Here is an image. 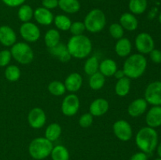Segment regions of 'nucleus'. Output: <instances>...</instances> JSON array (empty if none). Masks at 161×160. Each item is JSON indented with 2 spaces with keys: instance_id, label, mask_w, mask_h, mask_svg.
<instances>
[{
  "instance_id": "nucleus-1",
  "label": "nucleus",
  "mask_w": 161,
  "mask_h": 160,
  "mask_svg": "<svg viewBox=\"0 0 161 160\" xmlns=\"http://www.w3.org/2000/svg\"><path fill=\"white\" fill-rule=\"evenodd\" d=\"M159 143L158 133L154 128L145 126L140 129L135 136V144L141 152L151 154L156 150Z\"/></svg>"
},
{
  "instance_id": "nucleus-2",
  "label": "nucleus",
  "mask_w": 161,
  "mask_h": 160,
  "mask_svg": "<svg viewBox=\"0 0 161 160\" xmlns=\"http://www.w3.org/2000/svg\"><path fill=\"white\" fill-rule=\"evenodd\" d=\"M67 48L72 57L84 59L92 52V42L84 35H72L67 43Z\"/></svg>"
},
{
  "instance_id": "nucleus-3",
  "label": "nucleus",
  "mask_w": 161,
  "mask_h": 160,
  "mask_svg": "<svg viewBox=\"0 0 161 160\" xmlns=\"http://www.w3.org/2000/svg\"><path fill=\"white\" fill-rule=\"evenodd\" d=\"M147 68V60L146 56L141 53H135L129 55L124 61V70L126 77L130 79H136L140 78Z\"/></svg>"
},
{
  "instance_id": "nucleus-4",
  "label": "nucleus",
  "mask_w": 161,
  "mask_h": 160,
  "mask_svg": "<svg viewBox=\"0 0 161 160\" xmlns=\"http://www.w3.org/2000/svg\"><path fill=\"white\" fill-rule=\"evenodd\" d=\"M53 142L46 137H36L28 146V153L36 160H42L50 155L53 149Z\"/></svg>"
},
{
  "instance_id": "nucleus-5",
  "label": "nucleus",
  "mask_w": 161,
  "mask_h": 160,
  "mask_svg": "<svg viewBox=\"0 0 161 160\" xmlns=\"http://www.w3.org/2000/svg\"><path fill=\"white\" fill-rule=\"evenodd\" d=\"M83 23L86 31L91 33H98L105 28L106 17L102 9H93L86 14Z\"/></svg>"
},
{
  "instance_id": "nucleus-6",
  "label": "nucleus",
  "mask_w": 161,
  "mask_h": 160,
  "mask_svg": "<svg viewBox=\"0 0 161 160\" xmlns=\"http://www.w3.org/2000/svg\"><path fill=\"white\" fill-rule=\"evenodd\" d=\"M10 53L17 63L24 65L31 63L34 59V52L27 42H16L11 46Z\"/></svg>"
},
{
  "instance_id": "nucleus-7",
  "label": "nucleus",
  "mask_w": 161,
  "mask_h": 160,
  "mask_svg": "<svg viewBox=\"0 0 161 160\" xmlns=\"http://www.w3.org/2000/svg\"><path fill=\"white\" fill-rule=\"evenodd\" d=\"M145 100L153 106H161V81L149 83L145 90Z\"/></svg>"
},
{
  "instance_id": "nucleus-8",
  "label": "nucleus",
  "mask_w": 161,
  "mask_h": 160,
  "mask_svg": "<svg viewBox=\"0 0 161 160\" xmlns=\"http://www.w3.org/2000/svg\"><path fill=\"white\" fill-rule=\"evenodd\" d=\"M135 47L141 54H149L155 49L154 39L150 34L147 32H141L136 36L135 40Z\"/></svg>"
},
{
  "instance_id": "nucleus-9",
  "label": "nucleus",
  "mask_w": 161,
  "mask_h": 160,
  "mask_svg": "<svg viewBox=\"0 0 161 160\" xmlns=\"http://www.w3.org/2000/svg\"><path fill=\"white\" fill-rule=\"evenodd\" d=\"M113 133L116 138L121 141H128L133 136V130L127 121L124 119H119L116 121L113 125Z\"/></svg>"
},
{
  "instance_id": "nucleus-10",
  "label": "nucleus",
  "mask_w": 161,
  "mask_h": 160,
  "mask_svg": "<svg viewBox=\"0 0 161 160\" xmlns=\"http://www.w3.org/2000/svg\"><path fill=\"white\" fill-rule=\"evenodd\" d=\"M80 108V100L75 93L68 94L61 103V111L63 115L71 117L77 114Z\"/></svg>"
},
{
  "instance_id": "nucleus-11",
  "label": "nucleus",
  "mask_w": 161,
  "mask_h": 160,
  "mask_svg": "<svg viewBox=\"0 0 161 160\" xmlns=\"http://www.w3.org/2000/svg\"><path fill=\"white\" fill-rule=\"evenodd\" d=\"M19 31L22 39L28 42H37L41 36V31L39 27L30 21L22 24Z\"/></svg>"
},
{
  "instance_id": "nucleus-12",
  "label": "nucleus",
  "mask_w": 161,
  "mask_h": 160,
  "mask_svg": "<svg viewBox=\"0 0 161 160\" xmlns=\"http://www.w3.org/2000/svg\"><path fill=\"white\" fill-rule=\"evenodd\" d=\"M47 122V115L40 108H34L28 112V122L33 129H41Z\"/></svg>"
},
{
  "instance_id": "nucleus-13",
  "label": "nucleus",
  "mask_w": 161,
  "mask_h": 160,
  "mask_svg": "<svg viewBox=\"0 0 161 160\" xmlns=\"http://www.w3.org/2000/svg\"><path fill=\"white\" fill-rule=\"evenodd\" d=\"M17 42V34L11 27L3 25L0 27V43L6 47L14 45Z\"/></svg>"
},
{
  "instance_id": "nucleus-14",
  "label": "nucleus",
  "mask_w": 161,
  "mask_h": 160,
  "mask_svg": "<svg viewBox=\"0 0 161 160\" xmlns=\"http://www.w3.org/2000/svg\"><path fill=\"white\" fill-rule=\"evenodd\" d=\"M148 104H149L145 100V98L135 99L129 104L127 108V113L133 118L139 117L146 112L148 108Z\"/></svg>"
},
{
  "instance_id": "nucleus-15",
  "label": "nucleus",
  "mask_w": 161,
  "mask_h": 160,
  "mask_svg": "<svg viewBox=\"0 0 161 160\" xmlns=\"http://www.w3.org/2000/svg\"><path fill=\"white\" fill-rule=\"evenodd\" d=\"M33 17L38 24L44 26H48L53 23L54 16L51 11L44 7H38L34 10Z\"/></svg>"
},
{
  "instance_id": "nucleus-16",
  "label": "nucleus",
  "mask_w": 161,
  "mask_h": 160,
  "mask_svg": "<svg viewBox=\"0 0 161 160\" xmlns=\"http://www.w3.org/2000/svg\"><path fill=\"white\" fill-rule=\"evenodd\" d=\"M109 109V104L108 100L104 98H97L91 102L89 108V111L93 116L99 117L107 113Z\"/></svg>"
},
{
  "instance_id": "nucleus-17",
  "label": "nucleus",
  "mask_w": 161,
  "mask_h": 160,
  "mask_svg": "<svg viewBox=\"0 0 161 160\" xmlns=\"http://www.w3.org/2000/svg\"><path fill=\"white\" fill-rule=\"evenodd\" d=\"M66 90L71 93L77 92L83 85V77L78 72H72L68 75L64 83Z\"/></svg>"
},
{
  "instance_id": "nucleus-18",
  "label": "nucleus",
  "mask_w": 161,
  "mask_h": 160,
  "mask_svg": "<svg viewBox=\"0 0 161 160\" xmlns=\"http://www.w3.org/2000/svg\"><path fill=\"white\" fill-rule=\"evenodd\" d=\"M146 122L147 126L157 128L161 126V106H153L146 113Z\"/></svg>"
},
{
  "instance_id": "nucleus-19",
  "label": "nucleus",
  "mask_w": 161,
  "mask_h": 160,
  "mask_svg": "<svg viewBox=\"0 0 161 160\" xmlns=\"http://www.w3.org/2000/svg\"><path fill=\"white\" fill-rule=\"evenodd\" d=\"M49 51H50V54L52 56H54L55 58H57L61 62H69L71 58H72L69 50H68L67 45L65 44L62 43V42H59L54 47L49 49Z\"/></svg>"
},
{
  "instance_id": "nucleus-20",
  "label": "nucleus",
  "mask_w": 161,
  "mask_h": 160,
  "mask_svg": "<svg viewBox=\"0 0 161 160\" xmlns=\"http://www.w3.org/2000/svg\"><path fill=\"white\" fill-rule=\"evenodd\" d=\"M119 24L124 30L134 31L138 28V20L135 14L131 13H124L119 17Z\"/></svg>"
},
{
  "instance_id": "nucleus-21",
  "label": "nucleus",
  "mask_w": 161,
  "mask_h": 160,
  "mask_svg": "<svg viewBox=\"0 0 161 160\" xmlns=\"http://www.w3.org/2000/svg\"><path fill=\"white\" fill-rule=\"evenodd\" d=\"M132 50V44L130 39L123 37L118 39L115 45V52L120 57H127Z\"/></svg>"
},
{
  "instance_id": "nucleus-22",
  "label": "nucleus",
  "mask_w": 161,
  "mask_h": 160,
  "mask_svg": "<svg viewBox=\"0 0 161 160\" xmlns=\"http://www.w3.org/2000/svg\"><path fill=\"white\" fill-rule=\"evenodd\" d=\"M117 69L116 61L113 59L107 58L99 64L98 72H100L105 77H111L114 75Z\"/></svg>"
},
{
  "instance_id": "nucleus-23",
  "label": "nucleus",
  "mask_w": 161,
  "mask_h": 160,
  "mask_svg": "<svg viewBox=\"0 0 161 160\" xmlns=\"http://www.w3.org/2000/svg\"><path fill=\"white\" fill-rule=\"evenodd\" d=\"M58 6L66 13H75L80 9L79 0H58Z\"/></svg>"
},
{
  "instance_id": "nucleus-24",
  "label": "nucleus",
  "mask_w": 161,
  "mask_h": 160,
  "mask_svg": "<svg viewBox=\"0 0 161 160\" xmlns=\"http://www.w3.org/2000/svg\"><path fill=\"white\" fill-rule=\"evenodd\" d=\"M131 82L127 77H124L120 79L117 80L115 86V93L119 97H126L130 93Z\"/></svg>"
},
{
  "instance_id": "nucleus-25",
  "label": "nucleus",
  "mask_w": 161,
  "mask_h": 160,
  "mask_svg": "<svg viewBox=\"0 0 161 160\" xmlns=\"http://www.w3.org/2000/svg\"><path fill=\"white\" fill-rule=\"evenodd\" d=\"M44 42L48 49L53 48L61 42V34L59 31L54 28L48 30L44 35Z\"/></svg>"
},
{
  "instance_id": "nucleus-26",
  "label": "nucleus",
  "mask_w": 161,
  "mask_h": 160,
  "mask_svg": "<svg viewBox=\"0 0 161 160\" xmlns=\"http://www.w3.org/2000/svg\"><path fill=\"white\" fill-rule=\"evenodd\" d=\"M62 133L61 126L58 123L53 122L47 127L45 130V137L51 142L56 141L61 136Z\"/></svg>"
},
{
  "instance_id": "nucleus-27",
  "label": "nucleus",
  "mask_w": 161,
  "mask_h": 160,
  "mask_svg": "<svg viewBox=\"0 0 161 160\" xmlns=\"http://www.w3.org/2000/svg\"><path fill=\"white\" fill-rule=\"evenodd\" d=\"M148 6L147 0H130L128 8L130 13L135 15H140L146 12Z\"/></svg>"
},
{
  "instance_id": "nucleus-28",
  "label": "nucleus",
  "mask_w": 161,
  "mask_h": 160,
  "mask_svg": "<svg viewBox=\"0 0 161 160\" xmlns=\"http://www.w3.org/2000/svg\"><path fill=\"white\" fill-rule=\"evenodd\" d=\"M105 84V77L100 72H96L90 76L89 86L93 90H99V89H102Z\"/></svg>"
},
{
  "instance_id": "nucleus-29",
  "label": "nucleus",
  "mask_w": 161,
  "mask_h": 160,
  "mask_svg": "<svg viewBox=\"0 0 161 160\" xmlns=\"http://www.w3.org/2000/svg\"><path fill=\"white\" fill-rule=\"evenodd\" d=\"M99 60L97 56H91L88 58L83 66L84 72L89 76L96 73L99 70Z\"/></svg>"
},
{
  "instance_id": "nucleus-30",
  "label": "nucleus",
  "mask_w": 161,
  "mask_h": 160,
  "mask_svg": "<svg viewBox=\"0 0 161 160\" xmlns=\"http://www.w3.org/2000/svg\"><path fill=\"white\" fill-rule=\"evenodd\" d=\"M52 160H69V152L63 145H56L53 147L50 153Z\"/></svg>"
},
{
  "instance_id": "nucleus-31",
  "label": "nucleus",
  "mask_w": 161,
  "mask_h": 160,
  "mask_svg": "<svg viewBox=\"0 0 161 160\" xmlns=\"http://www.w3.org/2000/svg\"><path fill=\"white\" fill-rule=\"evenodd\" d=\"M53 23L56 26L57 29L62 31H69L72 24V20H70L68 16L64 14H59L54 17L53 19Z\"/></svg>"
},
{
  "instance_id": "nucleus-32",
  "label": "nucleus",
  "mask_w": 161,
  "mask_h": 160,
  "mask_svg": "<svg viewBox=\"0 0 161 160\" xmlns=\"http://www.w3.org/2000/svg\"><path fill=\"white\" fill-rule=\"evenodd\" d=\"M33 15H34V10L29 5H21L17 11V16H18L19 20L23 23L29 22L32 19Z\"/></svg>"
},
{
  "instance_id": "nucleus-33",
  "label": "nucleus",
  "mask_w": 161,
  "mask_h": 160,
  "mask_svg": "<svg viewBox=\"0 0 161 160\" xmlns=\"http://www.w3.org/2000/svg\"><path fill=\"white\" fill-rule=\"evenodd\" d=\"M5 78L11 83L18 81L20 78L21 72H20V68L15 64H10V65L6 66L5 69Z\"/></svg>"
},
{
  "instance_id": "nucleus-34",
  "label": "nucleus",
  "mask_w": 161,
  "mask_h": 160,
  "mask_svg": "<svg viewBox=\"0 0 161 160\" xmlns=\"http://www.w3.org/2000/svg\"><path fill=\"white\" fill-rule=\"evenodd\" d=\"M48 91L52 95L60 97L65 93L66 88L64 83H61L58 80H54L48 85Z\"/></svg>"
},
{
  "instance_id": "nucleus-35",
  "label": "nucleus",
  "mask_w": 161,
  "mask_h": 160,
  "mask_svg": "<svg viewBox=\"0 0 161 160\" xmlns=\"http://www.w3.org/2000/svg\"><path fill=\"white\" fill-rule=\"evenodd\" d=\"M108 31H109L110 35L115 39H117L118 40V39L124 37V28L121 26L120 24H118V23L112 24L109 26V28H108Z\"/></svg>"
},
{
  "instance_id": "nucleus-36",
  "label": "nucleus",
  "mask_w": 161,
  "mask_h": 160,
  "mask_svg": "<svg viewBox=\"0 0 161 160\" xmlns=\"http://www.w3.org/2000/svg\"><path fill=\"white\" fill-rule=\"evenodd\" d=\"M86 30L84 23L82 21H75L72 22L69 31L72 35H83V32Z\"/></svg>"
},
{
  "instance_id": "nucleus-37",
  "label": "nucleus",
  "mask_w": 161,
  "mask_h": 160,
  "mask_svg": "<svg viewBox=\"0 0 161 160\" xmlns=\"http://www.w3.org/2000/svg\"><path fill=\"white\" fill-rule=\"evenodd\" d=\"M93 122H94V116L90 112L84 113L83 115H82L79 119V124L83 128L90 127L92 125Z\"/></svg>"
},
{
  "instance_id": "nucleus-38",
  "label": "nucleus",
  "mask_w": 161,
  "mask_h": 160,
  "mask_svg": "<svg viewBox=\"0 0 161 160\" xmlns=\"http://www.w3.org/2000/svg\"><path fill=\"white\" fill-rule=\"evenodd\" d=\"M12 59L10 50H3L0 51V67H6L9 65Z\"/></svg>"
},
{
  "instance_id": "nucleus-39",
  "label": "nucleus",
  "mask_w": 161,
  "mask_h": 160,
  "mask_svg": "<svg viewBox=\"0 0 161 160\" xmlns=\"http://www.w3.org/2000/svg\"><path fill=\"white\" fill-rule=\"evenodd\" d=\"M149 54L151 61L155 64H161V51L157 49H153Z\"/></svg>"
},
{
  "instance_id": "nucleus-40",
  "label": "nucleus",
  "mask_w": 161,
  "mask_h": 160,
  "mask_svg": "<svg viewBox=\"0 0 161 160\" xmlns=\"http://www.w3.org/2000/svg\"><path fill=\"white\" fill-rule=\"evenodd\" d=\"M42 7L48 9H55L58 6V0H42Z\"/></svg>"
},
{
  "instance_id": "nucleus-41",
  "label": "nucleus",
  "mask_w": 161,
  "mask_h": 160,
  "mask_svg": "<svg viewBox=\"0 0 161 160\" xmlns=\"http://www.w3.org/2000/svg\"><path fill=\"white\" fill-rule=\"evenodd\" d=\"M2 1L9 7H17L23 5L26 0H2Z\"/></svg>"
},
{
  "instance_id": "nucleus-42",
  "label": "nucleus",
  "mask_w": 161,
  "mask_h": 160,
  "mask_svg": "<svg viewBox=\"0 0 161 160\" xmlns=\"http://www.w3.org/2000/svg\"><path fill=\"white\" fill-rule=\"evenodd\" d=\"M130 160H148V155L142 152H136L130 157Z\"/></svg>"
},
{
  "instance_id": "nucleus-43",
  "label": "nucleus",
  "mask_w": 161,
  "mask_h": 160,
  "mask_svg": "<svg viewBox=\"0 0 161 160\" xmlns=\"http://www.w3.org/2000/svg\"><path fill=\"white\" fill-rule=\"evenodd\" d=\"M113 76H114L116 79L119 80V79H120V78L125 77L126 75H125V73H124V72L123 69H117V70H116V72H115V74Z\"/></svg>"
},
{
  "instance_id": "nucleus-44",
  "label": "nucleus",
  "mask_w": 161,
  "mask_h": 160,
  "mask_svg": "<svg viewBox=\"0 0 161 160\" xmlns=\"http://www.w3.org/2000/svg\"><path fill=\"white\" fill-rule=\"evenodd\" d=\"M157 155H159V157L161 158V141L160 143H158L157 144Z\"/></svg>"
},
{
  "instance_id": "nucleus-45",
  "label": "nucleus",
  "mask_w": 161,
  "mask_h": 160,
  "mask_svg": "<svg viewBox=\"0 0 161 160\" xmlns=\"http://www.w3.org/2000/svg\"><path fill=\"white\" fill-rule=\"evenodd\" d=\"M159 21H160V23L161 24V13H160V15H159Z\"/></svg>"
},
{
  "instance_id": "nucleus-46",
  "label": "nucleus",
  "mask_w": 161,
  "mask_h": 160,
  "mask_svg": "<svg viewBox=\"0 0 161 160\" xmlns=\"http://www.w3.org/2000/svg\"><path fill=\"white\" fill-rule=\"evenodd\" d=\"M154 160H161V158H160V157H159V158H156V159H154Z\"/></svg>"
}]
</instances>
